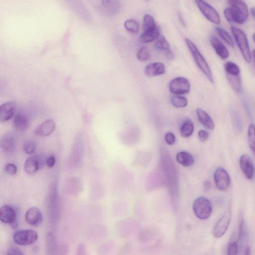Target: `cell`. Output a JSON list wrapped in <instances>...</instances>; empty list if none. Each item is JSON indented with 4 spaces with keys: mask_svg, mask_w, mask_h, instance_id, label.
<instances>
[{
    "mask_svg": "<svg viewBox=\"0 0 255 255\" xmlns=\"http://www.w3.org/2000/svg\"><path fill=\"white\" fill-rule=\"evenodd\" d=\"M231 31L243 57L247 63L251 61V53L247 36L242 29L235 26H231Z\"/></svg>",
    "mask_w": 255,
    "mask_h": 255,
    "instance_id": "3957f363",
    "label": "cell"
},
{
    "mask_svg": "<svg viewBox=\"0 0 255 255\" xmlns=\"http://www.w3.org/2000/svg\"><path fill=\"white\" fill-rule=\"evenodd\" d=\"M101 9L106 14L112 16L117 14L120 9V2L118 0H102Z\"/></svg>",
    "mask_w": 255,
    "mask_h": 255,
    "instance_id": "e0dca14e",
    "label": "cell"
},
{
    "mask_svg": "<svg viewBox=\"0 0 255 255\" xmlns=\"http://www.w3.org/2000/svg\"><path fill=\"white\" fill-rule=\"evenodd\" d=\"M247 136L249 147L255 157V126L253 124L248 127Z\"/></svg>",
    "mask_w": 255,
    "mask_h": 255,
    "instance_id": "484cf974",
    "label": "cell"
},
{
    "mask_svg": "<svg viewBox=\"0 0 255 255\" xmlns=\"http://www.w3.org/2000/svg\"><path fill=\"white\" fill-rule=\"evenodd\" d=\"M229 7L224 9L226 19L230 22L243 24L247 20L249 11L245 2L240 0L227 1Z\"/></svg>",
    "mask_w": 255,
    "mask_h": 255,
    "instance_id": "6da1fadb",
    "label": "cell"
},
{
    "mask_svg": "<svg viewBox=\"0 0 255 255\" xmlns=\"http://www.w3.org/2000/svg\"><path fill=\"white\" fill-rule=\"evenodd\" d=\"M224 68L227 75L235 76L240 75V69L239 67L233 62H227L224 65Z\"/></svg>",
    "mask_w": 255,
    "mask_h": 255,
    "instance_id": "f1b7e54d",
    "label": "cell"
},
{
    "mask_svg": "<svg viewBox=\"0 0 255 255\" xmlns=\"http://www.w3.org/2000/svg\"><path fill=\"white\" fill-rule=\"evenodd\" d=\"M38 238L37 233L31 229L18 230L13 235L14 242L19 245H29L34 243Z\"/></svg>",
    "mask_w": 255,
    "mask_h": 255,
    "instance_id": "5b68a950",
    "label": "cell"
},
{
    "mask_svg": "<svg viewBox=\"0 0 255 255\" xmlns=\"http://www.w3.org/2000/svg\"><path fill=\"white\" fill-rule=\"evenodd\" d=\"M7 255H24L22 252L15 248H10L7 253Z\"/></svg>",
    "mask_w": 255,
    "mask_h": 255,
    "instance_id": "ab89813d",
    "label": "cell"
},
{
    "mask_svg": "<svg viewBox=\"0 0 255 255\" xmlns=\"http://www.w3.org/2000/svg\"><path fill=\"white\" fill-rule=\"evenodd\" d=\"M76 255H87L86 248L84 243L78 245Z\"/></svg>",
    "mask_w": 255,
    "mask_h": 255,
    "instance_id": "74e56055",
    "label": "cell"
},
{
    "mask_svg": "<svg viewBox=\"0 0 255 255\" xmlns=\"http://www.w3.org/2000/svg\"><path fill=\"white\" fill-rule=\"evenodd\" d=\"M29 126V119L26 114L22 111L18 112L15 115L13 126L18 131H23Z\"/></svg>",
    "mask_w": 255,
    "mask_h": 255,
    "instance_id": "9a60e30c",
    "label": "cell"
},
{
    "mask_svg": "<svg viewBox=\"0 0 255 255\" xmlns=\"http://www.w3.org/2000/svg\"><path fill=\"white\" fill-rule=\"evenodd\" d=\"M0 220L3 223L9 224L12 229H16L18 224L15 209L10 205L2 206L0 209Z\"/></svg>",
    "mask_w": 255,
    "mask_h": 255,
    "instance_id": "9c48e42d",
    "label": "cell"
},
{
    "mask_svg": "<svg viewBox=\"0 0 255 255\" xmlns=\"http://www.w3.org/2000/svg\"><path fill=\"white\" fill-rule=\"evenodd\" d=\"M231 219V208L229 207L213 227L212 233L215 238H221L225 234L230 225Z\"/></svg>",
    "mask_w": 255,
    "mask_h": 255,
    "instance_id": "ba28073f",
    "label": "cell"
},
{
    "mask_svg": "<svg viewBox=\"0 0 255 255\" xmlns=\"http://www.w3.org/2000/svg\"><path fill=\"white\" fill-rule=\"evenodd\" d=\"M244 255H251V249L250 247H247L245 253Z\"/></svg>",
    "mask_w": 255,
    "mask_h": 255,
    "instance_id": "ee69618b",
    "label": "cell"
},
{
    "mask_svg": "<svg viewBox=\"0 0 255 255\" xmlns=\"http://www.w3.org/2000/svg\"><path fill=\"white\" fill-rule=\"evenodd\" d=\"M42 215L40 210L37 207H31L29 208L25 214L26 222L33 226H37L42 221Z\"/></svg>",
    "mask_w": 255,
    "mask_h": 255,
    "instance_id": "4fadbf2b",
    "label": "cell"
},
{
    "mask_svg": "<svg viewBox=\"0 0 255 255\" xmlns=\"http://www.w3.org/2000/svg\"><path fill=\"white\" fill-rule=\"evenodd\" d=\"M194 131V124L189 119L185 120L180 128L181 136L185 138L190 137Z\"/></svg>",
    "mask_w": 255,
    "mask_h": 255,
    "instance_id": "cb8c5ba5",
    "label": "cell"
},
{
    "mask_svg": "<svg viewBox=\"0 0 255 255\" xmlns=\"http://www.w3.org/2000/svg\"><path fill=\"white\" fill-rule=\"evenodd\" d=\"M215 29L221 38L228 44L231 47L234 46V41L230 34L224 28L218 26L216 27Z\"/></svg>",
    "mask_w": 255,
    "mask_h": 255,
    "instance_id": "4dcf8cb0",
    "label": "cell"
},
{
    "mask_svg": "<svg viewBox=\"0 0 255 255\" xmlns=\"http://www.w3.org/2000/svg\"><path fill=\"white\" fill-rule=\"evenodd\" d=\"M185 42L197 66L207 79L212 83H214V78L210 67L197 47L188 38L185 39Z\"/></svg>",
    "mask_w": 255,
    "mask_h": 255,
    "instance_id": "7a4b0ae2",
    "label": "cell"
},
{
    "mask_svg": "<svg viewBox=\"0 0 255 255\" xmlns=\"http://www.w3.org/2000/svg\"><path fill=\"white\" fill-rule=\"evenodd\" d=\"M166 58L169 60H173L174 58V55L173 52L170 50V51L165 53Z\"/></svg>",
    "mask_w": 255,
    "mask_h": 255,
    "instance_id": "b9f144b4",
    "label": "cell"
},
{
    "mask_svg": "<svg viewBox=\"0 0 255 255\" xmlns=\"http://www.w3.org/2000/svg\"><path fill=\"white\" fill-rule=\"evenodd\" d=\"M170 100L172 106L177 108H183L188 105L187 99L182 96L174 95Z\"/></svg>",
    "mask_w": 255,
    "mask_h": 255,
    "instance_id": "83f0119b",
    "label": "cell"
},
{
    "mask_svg": "<svg viewBox=\"0 0 255 255\" xmlns=\"http://www.w3.org/2000/svg\"><path fill=\"white\" fill-rule=\"evenodd\" d=\"M240 167L245 177L250 180L253 179L255 175V167L251 157L244 154L240 158Z\"/></svg>",
    "mask_w": 255,
    "mask_h": 255,
    "instance_id": "8fae6325",
    "label": "cell"
},
{
    "mask_svg": "<svg viewBox=\"0 0 255 255\" xmlns=\"http://www.w3.org/2000/svg\"><path fill=\"white\" fill-rule=\"evenodd\" d=\"M4 169L5 172L9 175H13L16 174L17 168L16 166L11 163H7L5 165Z\"/></svg>",
    "mask_w": 255,
    "mask_h": 255,
    "instance_id": "d590c367",
    "label": "cell"
},
{
    "mask_svg": "<svg viewBox=\"0 0 255 255\" xmlns=\"http://www.w3.org/2000/svg\"><path fill=\"white\" fill-rule=\"evenodd\" d=\"M198 136L201 141L204 142L208 138L209 133L205 130H200L198 133Z\"/></svg>",
    "mask_w": 255,
    "mask_h": 255,
    "instance_id": "f35d334b",
    "label": "cell"
},
{
    "mask_svg": "<svg viewBox=\"0 0 255 255\" xmlns=\"http://www.w3.org/2000/svg\"><path fill=\"white\" fill-rule=\"evenodd\" d=\"M196 114L200 122L207 128L213 130L214 128V124L209 115L200 108L196 110Z\"/></svg>",
    "mask_w": 255,
    "mask_h": 255,
    "instance_id": "44dd1931",
    "label": "cell"
},
{
    "mask_svg": "<svg viewBox=\"0 0 255 255\" xmlns=\"http://www.w3.org/2000/svg\"><path fill=\"white\" fill-rule=\"evenodd\" d=\"M253 57H254L255 66V49H254L253 51Z\"/></svg>",
    "mask_w": 255,
    "mask_h": 255,
    "instance_id": "bcb514c9",
    "label": "cell"
},
{
    "mask_svg": "<svg viewBox=\"0 0 255 255\" xmlns=\"http://www.w3.org/2000/svg\"><path fill=\"white\" fill-rule=\"evenodd\" d=\"M253 39L254 42H255V33H254L253 35Z\"/></svg>",
    "mask_w": 255,
    "mask_h": 255,
    "instance_id": "7dc6e473",
    "label": "cell"
},
{
    "mask_svg": "<svg viewBox=\"0 0 255 255\" xmlns=\"http://www.w3.org/2000/svg\"><path fill=\"white\" fill-rule=\"evenodd\" d=\"M192 207L195 216L201 220L207 219L212 212V205L211 201L203 196L197 198L194 201Z\"/></svg>",
    "mask_w": 255,
    "mask_h": 255,
    "instance_id": "277c9868",
    "label": "cell"
},
{
    "mask_svg": "<svg viewBox=\"0 0 255 255\" xmlns=\"http://www.w3.org/2000/svg\"><path fill=\"white\" fill-rule=\"evenodd\" d=\"M165 71L164 64L160 62L151 63L146 65L144 69L145 74L148 77H155L163 75Z\"/></svg>",
    "mask_w": 255,
    "mask_h": 255,
    "instance_id": "2e32d148",
    "label": "cell"
},
{
    "mask_svg": "<svg viewBox=\"0 0 255 255\" xmlns=\"http://www.w3.org/2000/svg\"><path fill=\"white\" fill-rule=\"evenodd\" d=\"M211 186V182L209 181H206L204 182V188L206 190H208L210 189Z\"/></svg>",
    "mask_w": 255,
    "mask_h": 255,
    "instance_id": "7bdbcfd3",
    "label": "cell"
},
{
    "mask_svg": "<svg viewBox=\"0 0 255 255\" xmlns=\"http://www.w3.org/2000/svg\"><path fill=\"white\" fill-rule=\"evenodd\" d=\"M177 161L186 167L190 166L194 163V159L192 154L186 151H181L176 154Z\"/></svg>",
    "mask_w": 255,
    "mask_h": 255,
    "instance_id": "603a6c76",
    "label": "cell"
},
{
    "mask_svg": "<svg viewBox=\"0 0 255 255\" xmlns=\"http://www.w3.org/2000/svg\"><path fill=\"white\" fill-rule=\"evenodd\" d=\"M251 14L255 18V7H252L251 9Z\"/></svg>",
    "mask_w": 255,
    "mask_h": 255,
    "instance_id": "f6af8a7d",
    "label": "cell"
},
{
    "mask_svg": "<svg viewBox=\"0 0 255 255\" xmlns=\"http://www.w3.org/2000/svg\"><path fill=\"white\" fill-rule=\"evenodd\" d=\"M16 107V104L13 101L2 104L0 106V121L5 122L11 119L15 113Z\"/></svg>",
    "mask_w": 255,
    "mask_h": 255,
    "instance_id": "7c38bea8",
    "label": "cell"
},
{
    "mask_svg": "<svg viewBox=\"0 0 255 255\" xmlns=\"http://www.w3.org/2000/svg\"><path fill=\"white\" fill-rule=\"evenodd\" d=\"M55 163V158L53 155L49 156L46 160L47 166L50 168L52 167Z\"/></svg>",
    "mask_w": 255,
    "mask_h": 255,
    "instance_id": "60d3db41",
    "label": "cell"
},
{
    "mask_svg": "<svg viewBox=\"0 0 255 255\" xmlns=\"http://www.w3.org/2000/svg\"><path fill=\"white\" fill-rule=\"evenodd\" d=\"M36 148V144L32 140L26 141L23 145L24 151L27 154H32Z\"/></svg>",
    "mask_w": 255,
    "mask_h": 255,
    "instance_id": "836d02e7",
    "label": "cell"
},
{
    "mask_svg": "<svg viewBox=\"0 0 255 255\" xmlns=\"http://www.w3.org/2000/svg\"><path fill=\"white\" fill-rule=\"evenodd\" d=\"M124 26L127 31L132 34L137 33L139 30V24L135 20L132 19L125 21Z\"/></svg>",
    "mask_w": 255,
    "mask_h": 255,
    "instance_id": "f546056e",
    "label": "cell"
},
{
    "mask_svg": "<svg viewBox=\"0 0 255 255\" xmlns=\"http://www.w3.org/2000/svg\"><path fill=\"white\" fill-rule=\"evenodd\" d=\"M160 35V29L157 26L152 30L143 32L140 35L139 39L142 43H149L155 41Z\"/></svg>",
    "mask_w": 255,
    "mask_h": 255,
    "instance_id": "7402d4cb",
    "label": "cell"
},
{
    "mask_svg": "<svg viewBox=\"0 0 255 255\" xmlns=\"http://www.w3.org/2000/svg\"><path fill=\"white\" fill-rule=\"evenodd\" d=\"M165 140L169 145H172L175 141V136L173 133L168 132L165 134Z\"/></svg>",
    "mask_w": 255,
    "mask_h": 255,
    "instance_id": "8d00e7d4",
    "label": "cell"
},
{
    "mask_svg": "<svg viewBox=\"0 0 255 255\" xmlns=\"http://www.w3.org/2000/svg\"><path fill=\"white\" fill-rule=\"evenodd\" d=\"M169 90L176 95L188 93L190 90V83L185 78L178 77L172 79L169 84Z\"/></svg>",
    "mask_w": 255,
    "mask_h": 255,
    "instance_id": "52a82bcc",
    "label": "cell"
},
{
    "mask_svg": "<svg viewBox=\"0 0 255 255\" xmlns=\"http://www.w3.org/2000/svg\"><path fill=\"white\" fill-rule=\"evenodd\" d=\"M40 164L39 159L37 156H31L27 158L25 161L24 170L27 174H33L39 169Z\"/></svg>",
    "mask_w": 255,
    "mask_h": 255,
    "instance_id": "ffe728a7",
    "label": "cell"
},
{
    "mask_svg": "<svg viewBox=\"0 0 255 255\" xmlns=\"http://www.w3.org/2000/svg\"><path fill=\"white\" fill-rule=\"evenodd\" d=\"M238 251V244L236 242H231L228 248L227 255H237Z\"/></svg>",
    "mask_w": 255,
    "mask_h": 255,
    "instance_id": "e575fe53",
    "label": "cell"
},
{
    "mask_svg": "<svg viewBox=\"0 0 255 255\" xmlns=\"http://www.w3.org/2000/svg\"><path fill=\"white\" fill-rule=\"evenodd\" d=\"M227 77L233 89L237 92L242 90V82L240 76L227 75Z\"/></svg>",
    "mask_w": 255,
    "mask_h": 255,
    "instance_id": "1f68e13d",
    "label": "cell"
},
{
    "mask_svg": "<svg viewBox=\"0 0 255 255\" xmlns=\"http://www.w3.org/2000/svg\"><path fill=\"white\" fill-rule=\"evenodd\" d=\"M136 56L139 61L143 62L149 58L150 52L146 47L142 46L138 50Z\"/></svg>",
    "mask_w": 255,
    "mask_h": 255,
    "instance_id": "d6a6232c",
    "label": "cell"
},
{
    "mask_svg": "<svg viewBox=\"0 0 255 255\" xmlns=\"http://www.w3.org/2000/svg\"><path fill=\"white\" fill-rule=\"evenodd\" d=\"M55 128V121L48 119L40 124L35 129V133L40 136H47L54 131Z\"/></svg>",
    "mask_w": 255,
    "mask_h": 255,
    "instance_id": "5bb4252c",
    "label": "cell"
},
{
    "mask_svg": "<svg viewBox=\"0 0 255 255\" xmlns=\"http://www.w3.org/2000/svg\"><path fill=\"white\" fill-rule=\"evenodd\" d=\"M154 47L157 50L164 51L165 53L171 50L169 43L164 36L162 34H160L155 40Z\"/></svg>",
    "mask_w": 255,
    "mask_h": 255,
    "instance_id": "d4e9b609",
    "label": "cell"
},
{
    "mask_svg": "<svg viewBox=\"0 0 255 255\" xmlns=\"http://www.w3.org/2000/svg\"><path fill=\"white\" fill-rule=\"evenodd\" d=\"M0 145L1 150L4 152L12 151L15 146L14 136L10 133L4 134L0 139Z\"/></svg>",
    "mask_w": 255,
    "mask_h": 255,
    "instance_id": "d6986e66",
    "label": "cell"
},
{
    "mask_svg": "<svg viewBox=\"0 0 255 255\" xmlns=\"http://www.w3.org/2000/svg\"><path fill=\"white\" fill-rule=\"evenodd\" d=\"M214 179L217 188L221 191L227 190L230 186V177L227 171L222 167L217 168L214 173Z\"/></svg>",
    "mask_w": 255,
    "mask_h": 255,
    "instance_id": "30bf717a",
    "label": "cell"
},
{
    "mask_svg": "<svg viewBox=\"0 0 255 255\" xmlns=\"http://www.w3.org/2000/svg\"><path fill=\"white\" fill-rule=\"evenodd\" d=\"M195 2L201 13L209 21L216 24L221 23L220 16L212 5L204 0H196Z\"/></svg>",
    "mask_w": 255,
    "mask_h": 255,
    "instance_id": "8992f818",
    "label": "cell"
},
{
    "mask_svg": "<svg viewBox=\"0 0 255 255\" xmlns=\"http://www.w3.org/2000/svg\"><path fill=\"white\" fill-rule=\"evenodd\" d=\"M210 40L216 53L222 59L225 60L228 58L229 51L220 40L214 36H211Z\"/></svg>",
    "mask_w": 255,
    "mask_h": 255,
    "instance_id": "ac0fdd59",
    "label": "cell"
},
{
    "mask_svg": "<svg viewBox=\"0 0 255 255\" xmlns=\"http://www.w3.org/2000/svg\"><path fill=\"white\" fill-rule=\"evenodd\" d=\"M156 26L155 20L152 15L149 14L144 15L142 23L143 32L152 30Z\"/></svg>",
    "mask_w": 255,
    "mask_h": 255,
    "instance_id": "4316f807",
    "label": "cell"
}]
</instances>
